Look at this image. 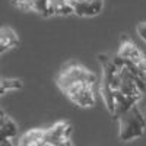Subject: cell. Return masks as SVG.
Masks as SVG:
<instances>
[{
	"instance_id": "1",
	"label": "cell",
	"mask_w": 146,
	"mask_h": 146,
	"mask_svg": "<svg viewBox=\"0 0 146 146\" xmlns=\"http://www.w3.org/2000/svg\"><path fill=\"white\" fill-rule=\"evenodd\" d=\"M118 139L121 142H131L143 136L146 130V118L137 105L121 114L118 118Z\"/></svg>"
},
{
	"instance_id": "2",
	"label": "cell",
	"mask_w": 146,
	"mask_h": 146,
	"mask_svg": "<svg viewBox=\"0 0 146 146\" xmlns=\"http://www.w3.org/2000/svg\"><path fill=\"white\" fill-rule=\"evenodd\" d=\"M79 83H86V85H94L96 83V76L95 73H92L91 70H88L86 67H83L80 64H76V63H72L69 66H66L60 75L57 78V85L58 88L62 89L64 94L75 85H79Z\"/></svg>"
},
{
	"instance_id": "3",
	"label": "cell",
	"mask_w": 146,
	"mask_h": 146,
	"mask_svg": "<svg viewBox=\"0 0 146 146\" xmlns=\"http://www.w3.org/2000/svg\"><path fill=\"white\" fill-rule=\"evenodd\" d=\"M66 95L69 96V100L76 104L80 108H91L95 105V95H94V86L86 83H79L72 86Z\"/></svg>"
},
{
	"instance_id": "4",
	"label": "cell",
	"mask_w": 146,
	"mask_h": 146,
	"mask_svg": "<svg viewBox=\"0 0 146 146\" xmlns=\"http://www.w3.org/2000/svg\"><path fill=\"white\" fill-rule=\"evenodd\" d=\"M72 135V126L70 123L66 121H58L54 126H51L50 129L44 130V140L47 145L50 146H57L60 145L63 140L70 139Z\"/></svg>"
},
{
	"instance_id": "5",
	"label": "cell",
	"mask_w": 146,
	"mask_h": 146,
	"mask_svg": "<svg viewBox=\"0 0 146 146\" xmlns=\"http://www.w3.org/2000/svg\"><path fill=\"white\" fill-rule=\"evenodd\" d=\"M75 15L82 18H91L101 13L104 7V0H72Z\"/></svg>"
},
{
	"instance_id": "6",
	"label": "cell",
	"mask_w": 146,
	"mask_h": 146,
	"mask_svg": "<svg viewBox=\"0 0 146 146\" xmlns=\"http://www.w3.org/2000/svg\"><path fill=\"white\" fill-rule=\"evenodd\" d=\"M117 54L126 60H130V62L136 63V64H139L143 58H146L145 53L129 38V35H121V44H120Z\"/></svg>"
},
{
	"instance_id": "7",
	"label": "cell",
	"mask_w": 146,
	"mask_h": 146,
	"mask_svg": "<svg viewBox=\"0 0 146 146\" xmlns=\"http://www.w3.org/2000/svg\"><path fill=\"white\" fill-rule=\"evenodd\" d=\"M19 44L21 41L18 34L9 27H3L0 31V51H2V54H5L7 50L19 47Z\"/></svg>"
},
{
	"instance_id": "8",
	"label": "cell",
	"mask_w": 146,
	"mask_h": 146,
	"mask_svg": "<svg viewBox=\"0 0 146 146\" xmlns=\"http://www.w3.org/2000/svg\"><path fill=\"white\" fill-rule=\"evenodd\" d=\"M18 131L19 129L13 118L6 115V113L2 110V113H0V136L2 139H13L15 136H18Z\"/></svg>"
},
{
	"instance_id": "9",
	"label": "cell",
	"mask_w": 146,
	"mask_h": 146,
	"mask_svg": "<svg viewBox=\"0 0 146 146\" xmlns=\"http://www.w3.org/2000/svg\"><path fill=\"white\" fill-rule=\"evenodd\" d=\"M114 101H115V107H114V115L113 117H115V118H118L121 114L129 111L131 107L137 105V102L135 100L130 98V96H126L124 94H121L118 89L114 94Z\"/></svg>"
},
{
	"instance_id": "10",
	"label": "cell",
	"mask_w": 146,
	"mask_h": 146,
	"mask_svg": "<svg viewBox=\"0 0 146 146\" xmlns=\"http://www.w3.org/2000/svg\"><path fill=\"white\" fill-rule=\"evenodd\" d=\"M100 92H101V96H102V102L105 104V108L108 110V113L114 115V107H115V101H114V94L115 91L111 88V86H108V85L102 83L100 85Z\"/></svg>"
},
{
	"instance_id": "11",
	"label": "cell",
	"mask_w": 146,
	"mask_h": 146,
	"mask_svg": "<svg viewBox=\"0 0 146 146\" xmlns=\"http://www.w3.org/2000/svg\"><path fill=\"white\" fill-rule=\"evenodd\" d=\"M32 12L44 18L53 16L54 15L53 0H32Z\"/></svg>"
},
{
	"instance_id": "12",
	"label": "cell",
	"mask_w": 146,
	"mask_h": 146,
	"mask_svg": "<svg viewBox=\"0 0 146 146\" xmlns=\"http://www.w3.org/2000/svg\"><path fill=\"white\" fill-rule=\"evenodd\" d=\"M23 86V82L21 79H15V78H3L0 82V92L2 95H5L6 92L10 91H19Z\"/></svg>"
},
{
	"instance_id": "13",
	"label": "cell",
	"mask_w": 146,
	"mask_h": 146,
	"mask_svg": "<svg viewBox=\"0 0 146 146\" xmlns=\"http://www.w3.org/2000/svg\"><path fill=\"white\" fill-rule=\"evenodd\" d=\"M136 32H137V35L140 36V40L146 44V22H140V23H137Z\"/></svg>"
},
{
	"instance_id": "14",
	"label": "cell",
	"mask_w": 146,
	"mask_h": 146,
	"mask_svg": "<svg viewBox=\"0 0 146 146\" xmlns=\"http://www.w3.org/2000/svg\"><path fill=\"white\" fill-rule=\"evenodd\" d=\"M137 66H139V69H140V72L143 73V75H146V58H143Z\"/></svg>"
},
{
	"instance_id": "15",
	"label": "cell",
	"mask_w": 146,
	"mask_h": 146,
	"mask_svg": "<svg viewBox=\"0 0 146 146\" xmlns=\"http://www.w3.org/2000/svg\"><path fill=\"white\" fill-rule=\"evenodd\" d=\"M0 146H13L12 145V139H2L0 140Z\"/></svg>"
}]
</instances>
